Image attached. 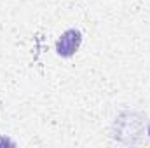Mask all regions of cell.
<instances>
[{"instance_id": "2", "label": "cell", "mask_w": 150, "mask_h": 148, "mask_svg": "<svg viewBox=\"0 0 150 148\" xmlns=\"http://www.w3.org/2000/svg\"><path fill=\"white\" fill-rule=\"evenodd\" d=\"M5 145H9V147H16V143H14L12 140H9V138H5V136H0V147H5Z\"/></svg>"}, {"instance_id": "3", "label": "cell", "mask_w": 150, "mask_h": 148, "mask_svg": "<svg viewBox=\"0 0 150 148\" xmlns=\"http://www.w3.org/2000/svg\"><path fill=\"white\" fill-rule=\"evenodd\" d=\"M147 134H149V138H150V124H149V127H147Z\"/></svg>"}, {"instance_id": "1", "label": "cell", "mask_w": 150, "mask_h": 148, "mask_svg": "<svg viewBox=\"0 0 150 148\" xmlns=\"http://www.w3.org/2000/svg\"><path fill=\"white\" fill-rule=\"evenodd\" d=\"M82 32L80 30H77V28H68V30H65L59 38L56 40V45H54V51H56V54L58 56H61V58H72L75 52L80 49V45H82Z\"/></svg>"}]
</instances>
